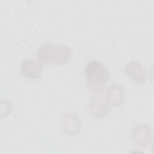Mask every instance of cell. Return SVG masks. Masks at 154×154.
<instances>
[{
  "instance_id": "cell-1",
  "label": "cell",
  "mask_w": 154,
  "mask_h": 154,
  "mask_svg": "<svg viewBox=\"0 0 154 154\" xmlns=\"http://www.w3.org/2000/svg\"><path fill=\"white\" fill-rule=\"evenodd\" d=\"M72 57L71 48L65 45L45 43L37 51V60L43 64L60 66L69 62Z\"/></svg>"
},
{
  "instance_id": "cell-2",
  "label": "cell",
  "mask_w": 154,
  "mask_h": 154,
  "mask_svg": "<svg viewBox=\"0 0 154 154\" xmlns=\"http://www.w3.org/2000/svg\"><path fill=\"white\" fill-rule=\"evenodd\" d=\"M84 74L88 90L93 94L102 93L110 78L109 70L101 62L91 60L85 64Z\"/></svg>"
},
{
  "instance_id": "cell-3",
  "label": "cell",
  "mask_w": 154,
  "mask_h": 154,
  "mask_svg": "<svg viewBox=\"0 0 154 154\" xmlns=\"http://www.w3.org/2000/svg\"><path fill=\"white\" fill-rule=\"evenodd\" d=\"M131 137L134 144L138 147H146L152 141V129L146 123L137 124L132 129Z\"/></svg>"
},
{
  "instance_id": "cell-4",
  "label": "cell",
  "mask_w": 154,
  "mask_h": 154,
  "mask_svg": "<svg viewBox=\"0 0 154 154\" xmlns=\"http://www.w3.org/2000/svg\"><path fill=\"white\" fill-rule=\"evenodd\" d=\"M63 132L69 137H74L81 130L82 123L79 116L74 112L64 114L61 120Z\"/></svg>"
},
{
  "instance_id": "cell-5",
  "label": "cell",
  "mask_w": 154,
  "mask_h": 154,
  "mask_svg": "<svg viewBox=\"0 0 154 154\" xmlns=\"http://www.w3.org/2000/svg\"><path fill=\"white\" fill-rule=\"evenodd\" d=\"M89 113L96 119L105 117L109 112V105L102 93L93 94L88 104Z\"/></svg>"
},
{
  "instance_id": "cell-6",
  "label": "cell",
  "mask_w": 154,
  "mask_h": 154,
  "mask_svg": "<svg viewBox=\"0 0 154 154\" xmlns=\"http://www.w3.org/2000/svg\"><path fill=\"white\" fill-rule=\"evenodd\" d=\"M105 97L109 106L118 107L124 103L126 99V91L121 84L112 83L107 87Z\"/></svg>"
},
{
  "instance_id": "cell-7",
  "label": "cell",
  "mask_w": 154,
  "mask_h": 154,
  "mask_svg": "<svg viewBox=\"0 0 154 154\" xmlns=\"http://www.w3.org/2000/svg\"><path fill=\"white\" fill-rule=\"evenodd\" d=\"M20 71L22 75L26 79L31 81L36 80L42 74V64L34 59H26L21 63Z\"/></svg>"
},
{
  "instance_id": "cell-8",
  "label": "cell",
  "mask_w": 154,
  "mask_h": 154,
  "mask_svg": "<svg viewBox=\"0 0 154 154\" xmlns=\"http://www.w3.org/2000/svg\"><path fill=\"white\" fill-rule=\"evenodd\" d=\"M125 72L127 76L136 84H144L147 81L146 70L139 61L129 62L125 67Z\"/></svg>"
}]
</instances>
